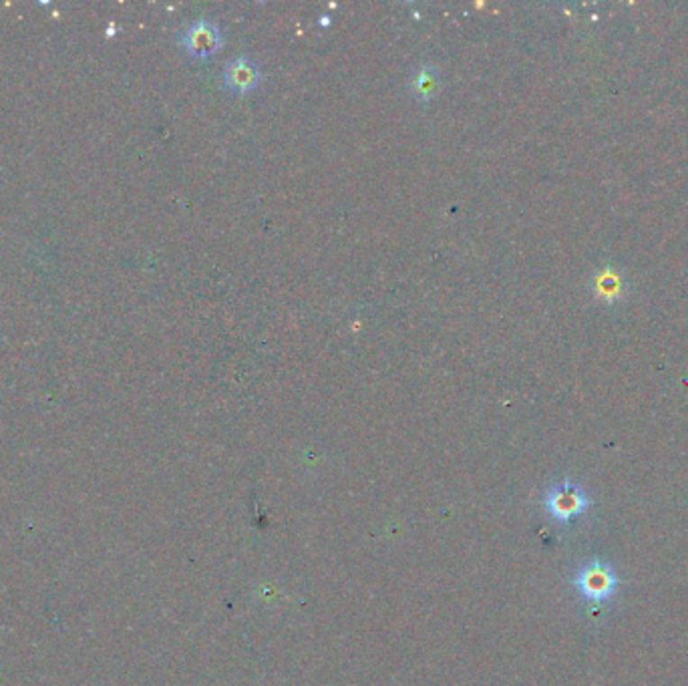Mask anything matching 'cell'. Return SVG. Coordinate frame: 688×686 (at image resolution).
<instances>
[{
  "label": "cell",
  "mask_w": 688,
  "mask_h": 686,
  "mask_svg": "<svg viewBox=\"0 0 688 686\" xmlns=\"http://www.w3.org/2000/svg\"><path fill=\"white\" fill-rule=\"evenodd\" d=\"M575 586L580 594L592 602H604L616 592L618 578L608 563L594 560L584 566L575 576Z\"/></svg>",
  "instance_id": "obj_3"
},
{
  "label": "cell",
  "mask_w": 688,
  "mask_h": 686,
  "mask_svg": "<svg viewBox=\"0 0 688 686\" xmlns=\"http://www.w3.org/2000/svg\"><path fill=\"white\" fill-rule=\"evenodd\" d=\"M441 73L439 69L431 63L427 65H419L417 69H412V73L409 75L407 87L412 97L421 103H427L437 97L439 89H441Z\"/></svg>",
  "instance_id": "obj_5"
},
{
  "label": "cell",
  "mask_w": 688,
  "mask_h": 686,
  "mask_svg": "<svg viewBox=\"0 0 688 686\" xmlns=\"http://www.w3.org/2000/svg\"><path fill=\"white\" fill-rule=\"evenodd\" d=\"M179 42L189 57L210 59L223 47V34L218 23L210 19H195L179 34Z\"/></svg>",
  "instance_id": "obj_1"
},
{
  "label": "cell",
  "mask_w": 688,
  "mask_h": 686,
  "mask_svg": "<svg viewBox=\"0 0 688 686\" xmlns=\"http://www.w3.org/2000/svg\"><path fill=\"white\" fill-rule=\"evenodd\" d=\"M222 83L226 87V91L236 95H248L254 89H258L262 83V71L254 59L250 57H236L230 59L223 65L222 71Z\"/></svg>",
  "instance_id": "obj_4"
},
{
  "label": "cell",
  "mask_w": 688,
  "mask_h": 686,
  "mask_svg": "<svg viewBox=\"0 0 688 686\" xmlns=\"http://www.w3.org/2000/svg\"><path fill=\"white\" fill-rule=\"evenodd\" d=\"M588 506H590V498L586 495V491L570 481L554 485V488L546 495V508L549 511V516L562 524L572 522L574 517L582 516L584 511L588 509Z\"/></svg>",
  "instance_id": "obj_2"
}]
</instances>
